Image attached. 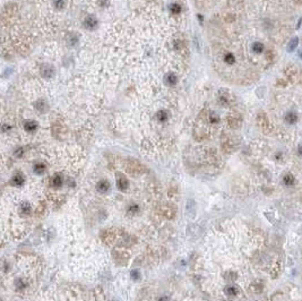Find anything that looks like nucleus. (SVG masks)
<instances>
[{
  "label": "nucleus",
  "mask_w": 302,
  "mask_h": 301,
  "mask_svg": "<svg viewBox=\"0 0 302 301\" xmlns=\"http://www.w3.org/2000/svg\"><path fill=\"white\" fill-rule=\"evenodd\" d=\"M126 169L132 176H136V174H139L141 172H144V167L138 161H136V160H129V161L127 162Z\"/></svg>",
  "instance_id": "nucleus-1"
},
{
  "label": "nucleus",
  "mask_w": 302,
  "mask_h": 301,
  "mask_svg": "<svg viewBox=\"0 0 302 301\" xmlns=\"http://www.w3.org/2000/svg\"><path fill=\"white\" fill-rule=\"evenodd\" d=\"M222 148L225 153H231L235 148V143L233 142L231 137H229L226 135H224L222 137Z\"/></svg>",
  "instance_id": "nucleus-2"
},
{
  "label": "nucleus",
  "mask_w": 302,
  "mask_h": 301,
  "mask_svg": "<svg viewBox=\"0 0 302 301\" xmlns=\"http://www.w3.org/2000/svg\"><path fill=\"white\" fill-rule=\"evenodd\" d=\"M242 122V119L239 114H230L227 117V124L231 128H239L240 125Z\"/></svg>",
  "instance_id": "nucleus-3"
},
{
  "label": "nucleus",
  "mask_w": 302,
  "mask_h": 301,
  "mask_svg": "<svg viewBox=\"0 0 302 301\" xmlns=\"http://www.w3.org/2000/svg\"><path fill=\"white\" fill-rule=\"evenodd\" d=\"M84 26L87 30H94L97 26V19L94 16H87L84 21Z\"/></svg>",
  "instance_id": "nucleus-4"
},
{
  "label": "nucleus",
  "mask_w": 302,
  "mask_h": 301,
  "mask_svg": "<svg viewBox=\"0 0 302 301\" xmlns=\"http://www.w3.org/2000/svg\"><path fill=\"white\" fill-rule=\"evenodd\" d=\"M34 107H35V109H36L38 111H40V112H42V113L45 112V111H48V109H49L48 103H47V101L43 100V99L38 100L36 102L34 103Z\"/></svg>",
  "instance_id": "nucleus-5"
},
{
  "label": "nucleus",
  "mask_w": 302,
  "mask_h": 301,
  "mask_svg": "<svg viewBox=\"0 0 302 301\" xmlns=\"http://www.w3.org/2000/svg\"><path fill=\"white\" fill-rule=\"evenodd\" d=\"M284 119H285V121L289 125H294V124H297V121H298V114L294 112V111H289V112L285 114Z\"/></svg>",
  "instance_id": "nucleus-6"
},
{
  "label": "nucleus",
  "mask_w": 302,
  "mask_h": 301,
  "mask_svg": "<svg viewBox=\"0 0 302 301\" xmlns=\"http://www.w3.org/2000/svg\"><path fill=\"white\" fill-rule=\"evenodd\" d=\"M164 81H165V84H167L169 86H173L178 83V77H177V75L174 73H169L165 76Z\"/></svg>",
  "instance_id": "nucleus-7"
},
{
  "label": "nucleus",
  "mask_w": 302,
  "mask_h": 301,
  "mask_svg": "<svg viewBox=\"0 0 302 301\" xmlns=\"http://www.w3.org/2000/svg\"><path fill=\"white\" fill-rule=\"evenodd\" d=\"M24 128L26 131H30V133H33L34 130H36L38 128V122L34 121V120H27L24 124Z\"/></svg>",
  "instance_id": "nucleus-8"
},
{
  "label": "nucleus",
  "mask_w": 302,
  "mask_h": 301,
  "mask_svg": "<svg viewBox=\"0 0 302 301\" xmlns=\"http://www.w3.org/2000/svg\"><path fill=\"white\" fill-rule=\"evenodd\" d=\"M41 74L43 76L44 78H51L54 74V70L52 67H50V66H45L44 68L41 69Z\"/></svg>",
  "instance_id": "nucleus-9"
},
{
  "label": "nucleus",
  "mask_w": 302,
  "mask_h": 301,
  "mask_svg": "<svg viewBox=\"0 0 302 301\" xmlns=\"http://www.w3.org/2000/svg\"><path fill=\"white\" fill-rule=\"evenodd\" d=\"M298 44H299V39L297 36H294V38H292L290 40V42L287 44V51L289 52H292V51H294L295 49H297Z\"/></svg>",
  "instance_id": "nucleus-10"
},
{
  "label": "nucleus",
  "mask_w": 302,
  "mask_h": 301,
  "mask_svg": "<svg viewBox=\"0 0 302 301\" xmlns=\"http://www.w3.org/2000/svg\"><path fill=\"white\" fill-rule=\"evenodd\" d=\"M265 50V47L264 44L261 42H255L252 44V51H254L255 53H263Z\"/></svg>",
  "instance_id": "nucleus-11"
},
{
  "label": "nucleus",
  "mask_w": 302,
  "mask_h": 301,
  "mask_svg": "<svg viewBox=\"0 0 302 301\" xmlns=\"http://www.w3.org/2000/svg\"><path fill=\"white\" fill-rule=\"evenodd\" d=\"M118 187L121 189V190H124V189H127V187H128V181H127V179H126L124 176H121V177L119 178Z\"/></svg>",
  "instance_id": "nucleus-12"
},
{
  "label": "nucleus",
  "mask_w": 302,
  "mask_h": 301,
  "mask_svg": "<svg viewBox=\"0 0 302 301\" xmlns=\"http://www.w3.org/2000/svg\"><path fill=\"white\" fill-rule=\"evenodd\" d=\"M224 61H225L227 64H233L235 62V57H234L233 53H231V52H227V53H225V56H224Z\"/></svg>",
  "instance_id": "nucleus-13"
},
{
  "label": "nucleus",
  "mask_w": 302,
  "mask_h": 301,
  "mask_svg": "<svg viewBox=\"0 0 302 301\" xmlns=\"http://www.w3.org/2000/svg\"><path fill=\"white\" fill-rule=\"evenodd\" d=\"M167 117H169V114H167V112L165 110H160V111L156 113V118H157V120H160V121H165L167 119Z\"/></svg>",
  "instance_id": "nucleus-14"
},
{
  "label": "nucleus",
  "mask_w": 302,
  "mask_h": 301,
  "mask_svg": "<svg viewBox=\"0 0 302 301\" xmlns=\"http://www.w3.org/2000/svg\"><path fill=\"white\" fill-rule=\"evenodd\" d=\"M283 181H284V183L287 185V186H291V185H293V182H294V177H293L292 174H290V173H287V174H285L284 178H283Z\"/></svg>",
  "instance_id": "nucleus-15"
},
{
  "label": "nucleus",
  "mask_w": 302,
  "mask_h": 301,
  "mask_svg": "<svg viewBox=\"0 0 302 301\" xmlns=\"http://www.w3.org/2000/svg\"><path fill=\"white\" fill-rule=\"evenodd\" d=\"M61 183H62V179H61L59 174L53 176V178H52V185H53L54 187H60Z\"/></svg>",
  "instance_id": "nucleus-16"
},
{
  "label": "nucleus",
  "mask_w": 302,
  "mask_h": 301,
  "mask_svg": "<svg viewBox=\"0 0 302 301\" xmlns=\"http://www.w3.org/2000/svg\"><path fill=\"white\" fill-rule=\"evenodd\" d=\"M170 10L172 11L173 14H180L181 10H182V8H181V6L179 5V4H172V5L170 6Z\"/></svg>",
  "instance_id": "nucleus-17"
},
{
  "label": "nucleus",
  "mask_w": 302,
  "mask_h": 301,
  "mask_svg": "<svg viewBox=\"0 0 302 301\" xmlns=\"http://www.w3.org/2000/svg\"><path fill=\"white\" fill-rule=\"evenodd\" d=\"M24 182V177H23L22 174L19 173V174H16L15 177L13 178V183H15V185H21V183Z\"/></svg>",
  "instance_id": "nucleus-18"
},
{
  "label": "nucleus",
  "mask_w": 302,
  "mask_h": 301,
  "mask_svg": "<svg viewBox=\"0 0 302 301\" xmlns=\"http://www.w3.org/2000/svg\"><path fill=\"white\" fill-rule=\"evenodd\" d=\"M108 188H109V183L107 182V181H101V182H98V185H97V189L101 190V191H105Z\"/></svg>",
  "instance_id": "nucleus-19"
},
{
  "label": "nucleus",
  "mask_w": 302,
  "mask_h": 301,
  "mask_svg": "<svg viewBox=\"0 0 302 301\" xmlns=\"http://www.w3.org/2000/svg\"><path fill=\"white\" fill-rule=\"evenodd\" d=\"M53 5L57 9H62L65 7V1L64 0H54Z\"/></svg>",
  "instance_id": "nucleus-20"
},
{
  "label": "nucleus",
  "mask_w": 302,
  "mask_h": 301,
  "mask_svg": "<svg viewBox=\"0 0 302 301\" xmlns=\"http://www.w3.org/2000/svg\"><path fill=\"white\" fill-rule=\"evenodd\" d=\"M226 292L227 294H230V296H235L237 294L238 290L235 289V286H232V285H230V286H227L226 288Z\"/></svg>",
  "instance_id": "nucleus-21"
},
{
  "label": "nucleus",
  "mask_w": 302,
  "mask_h": 301,
  "mask_svg": "<svg viewBox=\"0 0 302 301\" xmlns=\"http://www.w3.org/2000/svg\"><path fill=\"white\" fill-rule=\"evenodd\" d=\"M34 170H35V172H38V173H42V172L45 170V165L38 163V164H36V165L34 167Z\"/></svg>",
  "instance_id": "nucleus-22"
},
{
  "label": "nucleus",
  "mask_w": 302,
  "mask_h": 301,
  "mask_svg": "<svg viewBox=\"0 0 302 301\" xmlns=\"http://www.w3.org/2000/svg\"><path fill=\"white\" fill-rule=\"evenodd\" d=\"M181 47H182V44H181L180 41H175L174 42V48L175 49H181Z\"/></svg>",
  "instance_id": "nucleus-23"
},
{
  "label": "nucleus",
  "mask_w": 302,
  "mask_h": 301,
  "mask_svg": "<svg viewBox=\"0 0 302 301\" xmlns=\"http://www.w3.org/2000/svg\"><path fill=\"white\" fill-rule=\"evenodd\" d=\"M16 155H17V156H19V157H21V156L23 155V148H19V150H16Z\"/></svg>",
  "instance_id": "nucleus-24"
},
{
  "label": "nucleus",
  "mask_w": 302,
  "mask_h": 301,
  "mask_svg": "<svg viewBox=\"0 0 302 301\" xmlns=\"http://www.w3.org/2000/svg\"><path fill=\"white\" fill-rule=\"evenodd\" d=\"M301 22H302V18H300V19H299V21H298V24H297V30H298V28H299V27H300V24H301Z\"/></svg>",
  "instance_id": "nucleus-25"
},
{
  "label": "nucleus",
  "mask_w": 302,
  "mask_h": 301,
  "mask_svg": "<svg viewBox=\"0 0 302 301\" xmlns=\"http://www.w3.org/2000/svg\"><path fill=\"white\" fill-rule=\"evenodd\" d=\"M298 152H299V154H300V155L302 156V145L300 146V147H299V150H298Z\"/></svg>",
  "instance_id": "nucleus-26"
},
{
  "label": "nucleus",
  "mask_w": 302,
  "mask_h": 301,
  "mask_svg": "<svg viewBox=\"0 0 302 301\" xmlns=\"http://www.w3.org/2000/svg\"><path fill=\"white\" fill-rule=\"evenodd\" d=\"M298 56H299V58H301L302 59V50H299V53H298Z\"/></svg>",
  "instance_id": "nucleus-27"
}]
</instances>
